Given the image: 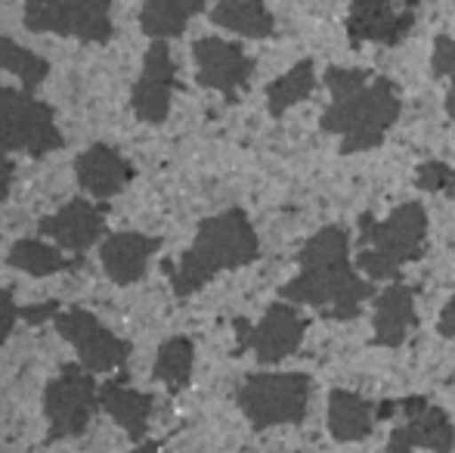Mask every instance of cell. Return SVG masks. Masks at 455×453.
Here are the masks:
<instances>
[{
  "mask_svg": "<svg viewBox=\"0 0 455 453\" xmlns=\"http://www.w3.org/2000/svg\"><path fill=\"white\" fill-rule=\"evenodd\" d=\"M300 273L279 289L282 302L310 304L325 320H354L375 286L356 277L350 264V233L338 224L323 227L298 255Z\"/></svg>",
  "mask_w": 455,
  "mask_h": 453,
  "instance_id": "1",
  "label": "cell"
},
{
  "mask_svg": "<svg viewBox=\"0 0 455 453\" xmlns=\"http://www.w3.org/2000/svg\"><path fill=\"white\" fill-rule=\"evenodd\" d=\"M260 255V242L242 208H229L198 224L196 242L183 252L180 264L171 267V283L180 298L198 292L223 271L251 264Z\"/></svg>",
  "mask_w": 455,
  "mask_h": 453,
  "instance_id": "2",
  "label": "cell"
},
{
  "mask_svg": "<svg viewBox=\"0 0 455 453\" xmlns=\"http://www.w3.org/2000/svg\"><path fill=\"white\" fill-rule=\"evenodd\" d=\"M427 246V212L421 202H403L390 218L375 221L365 212L360 218L356 264L369 279H396L400 271L425 255Z\"/></svg>",
  "mask_w": 455,
  "mask_h": 453,
  "instance_id": "3",
  "label": "cell"
},
{
  "mask_svg": "<svg viewBox=\"0 0 455 453\" xmlns=\"http://www.w3.org/2000/svg\"><path fill=\"white\" fill-rule=\"evenodd\" d=\"M400 97L390 78L369 81L354 97L331 100L323 115V131L341 137V152H369L400 118Z\"/></svg>",
  "mask_w": 455,
  "mask_h": 453,
  "instance_id": "4",
  "label": "cell"
},
{
  "mask_svg": "<svg viewBox=\"0 0 455 453\" xmlns=\"http://www.w3.org/2000/svg\"><path fill=\"white\" fill-rule=\"evenodd\" d=\"M310 392L313 382L304 373H254L239 385L235 404L254 432H267L273 425L304 423Z\"/></svg>",
  "mask_w": 455,
  "mask_h": 453,
  "instance_id": "5",
  "label": "cell"
},
{
  "mask_svg": "<svg viewBox=\"0 0 455 453\" xmlns=\"http://www.w3.org/2000/svg\"><path fill=\"white\" fill-rule=\"evenodd\" d=\"M60 146L62 133L47 103L31 97V91L0 87V152H28L41 158Z\"/></svg>",
  "mask_w": 455,
  "mask_h": 453,
  "instance_id": "6",
  "label": "cell"
},
{
  "mask_svg": "<svg viewBox=\"0 0 455 453\" xmlns=\"http://www.w3.org/2000/svg\"><path fill=\"white\" fill-rule=\"evenodd\" d=\"M100 407L93 373L84 363H68L60 369L53 382L44 392V413L50 423V438H75L91 425L93 410Z\"/></svg>",
  "mask_w": 455,
  "mask_h": 453,
  "instance_id": "7",
  "label": "cell"
},
{
  "mask_svg": "<svg viewBox=\"0 0 455 453\" xmlns=\"http://www.w3.org/2000/svg\"><path fill=\"white\" fill-rule=\"evenodd\" d=\"M108 6L112 0H25V25L31 31L106 44L112 37Z\"/></svg>",
  "mask_w": 455,
  "mask_h": 453,
  "instance_id": "8",
  "label": "cell"
},
{
  "mask_svg": "<svg viewBox=\"0 0 455 453\" xmlns=\"http://www.w3.org/2000/svg\"><path fill=\"white\" fill-rule=\"evenodd\" d=\"M394 417H400V423L390 432L387 453H452L455 429L443 407L431 404L427 398H403L394 400Z\"/></svg>",
  "mask_w": 455,
  "mask_h": 453,
  "instance_id": "9",
  "label": "cell"
},
{
  "mask_svg": "<svg viewBox=\"0 0 455 453\" xmlns=\"http://www.w3.org/2000/svg\"><path fill=\"white\" fill-rule=\"evenodd\" d=\"M56 329L66 342H72V348L78 351L81 363L91 373H108L115 367H124L131 357V344L118 339L115 333H108L100 320L84 308H68L60 311L53 317Z\"/></svg>",
  "mask_w": 455,
  "mask_h": 453,
  "instance_id": "10",
  "label": "cell"
},
{
  "mask_svg": "<svg viewBox=\"0 0 455 453\" xmlns=\"http://www.w3.org/2000/svg\"><path fill=\"white\" fill-rule=\"evenodd\" d=\"M235 329H239V344L251 348L260 363H279L300 348L307 320L298 314V308H291V302H275L267 308L258 327H251L248 320H235Z\"/></svg>",
  "mask_w": 455,
  "mask_h": 453,
  "instance_id": "11",
  "label": "cell"
},
{
  "mask_svg": "<svg viewBox=\"0 0 455 453\" xmlns=\"http://www.w3.org/2000/svg\"><path fill=\"white\" fill-rule=\"evenodd\" d=\"M192 56L198 66V85L208 91H220L227 100L239 97V91H245L254 75V60L233 41L202 37L192 44Z\"/></svg>",
  "mask_w": 455,
  "mask_h": 453,
  "instance_id": "12",
  "label": "cell"
},
{
  "mask_svg": "<svg viewBox=\"0 0 455 453\" xmlns=\"http://www.w3.org/2000/svg\"><path fill=\"white\" fill-rule=\"evenodd\" d=\"M177 87V69L171 60V50L164 41H156L146 53V66L140 81L133 85L131 106L140 121L146 125H162L171 112V93Z\"/></svg>",
  "mask_w": 455,
  "mask_h": 453,
  "instance_id": "13",
  "label": "cell"
},
{
  "mask_svg": "<svg viewBox=\"0 0 455 453\" xmlns=\"http://www.w3.org/2000/svg\"><path fill=\"white\" fill-rule=\"evenodd\" d=\"M162 248L158 236L133 233V230H121L112 233L100 248L102 271L108 273V279L118 286L140 283L149 271V258Z\"/></svg>",
  "mask_w": 455,
  "mask_h": 453,
  "instance_id": "14",
  "label": "cell"
},
{
  "mask_svg": "<svg viewBox=\"0 0 455 453\" xmlns=\"http://www.w3.org/2000/svg\"><path fill=\"white\" fill-rule=\"evenodd\" d=\"M412 10L396 12L394 0H354L347 19V35L354 44L378 41V44H400L412 31Z\"/></svg>",
  "mask_w": 455,
  "mask_h": 453,
  "instance_id": "15",
  "label": "cell"
},
{
  "mask_svg": "<svg viewBox=\"0 0 455 453\" xmlns=\"http://www.w3.org/2000/svg\"><path fill=\"white\" fill-rule=\"evenodd\" d=\"M37 230H41L44 236H50V239H56L62 248H68V252H87V248H91L96 239H102V233H106V218H102V212L93 202L72 199L56 214L44 218L41 224H37Z\"/></svg>",
  "mask_w": 455,
  "mask_h": 453,
  "instance_id": "16",
  "label": "cell"
},
{
  "mask_svg": "<svg viewBox=\"0 0 455 453\" xmlns=\"http://www.w3.org/2000/svg\"><path fill=\"white\" fill-rule=\"evenodd\" d=\"M78 183L93 196V199H112L131 183L133 168L121 152H115L106 143H93L87 152H81L75 162Z\"/></svg>",
  "mask_w": 455,
  "mask_h": 453,
  "instance_id": "17",
  "label": "cell"
},
{
  "mask_svg": "<svg viewBox=\"0 0 455 453\" xmlns=\"http://www.w3.org/2000/svg\"><path fill=\"white\" fill-rule=\"evenodd\" d=\"M419 327L415 314V289L406 283H390L375 298V342L381 348H396Z\"/></svg>",
  "mask_w": 455,
  "mask_h": 453,
  "instance_id": "18",
  "label": "cell"
},
{
  "mask_svg": "<svg viewBox=\"0 0 455 453\" xmlns=\"http://www.w3.org/2000/svg\"><path fill=\"white\" fill-rule=\"evenodd\" d=\"M156 398L143 394L137 388H127L124 382H106L100 388V407L133 438V441H143L146 432H149V417Z\"/></svg>",
  "mask_w": 455,
  "mask_h": 453,
  "instance_id": "19",
  "label": "cell"
},
{
  "mask_svg": "<svg viewBox=\"0 0 455 453\" xmlns=\"http://www.w3.org/2000/svg\"><path fill=\"white\" fill-rule=\"evenodd\" d=\"M375 419V404L363 394H354L347 388H335L329 394V432L335 441H363L371 435Z\"/></svg>",
  "mask_w": 455,
  "mask_h": 453,
  "instance_id": "20",
  "label": "cell"
},
{
  "mask_svg": "<svg viewBox=\"0 0 455 453\" xmlns=\"http://www.w3.org/2000/svg\"><path fill=\"white\" fill-rule=\"evenodd\" d=\"M211 22L242 37H270L275 28L264 0H217Z\"/></svg>",
  "mask_w": 455,
  "mask_h": 453,
  "instance_id": "21",
  "label": "cell"
},
{
  "mask_svg": "<svg viewBox=\"0 0 455 453\" xmlns=\"http://www.w3.org/2000/svg\"><path fill=\"white\" fill-rule=\"evenodd\" d=\"M204 10V0H146L140 12V28L156 41H168L186 31L189 19Z\"/></svg>",
  "mask_w": 455,
  "mask_h": 453,
  "instance_id": "22",
  "label": "cell"
},
{
  "mask_svg": "<svg viewBox=\"0 0 455 453\" xmlns=\"http://www.w3.org/2000/svg\"><path fill=\"white\" fill-rule=\"evenodd\" d=\"M192 363H196V344L186 339V336H174V339H168L158 348L152 376L158 382H164L168 392H183L189 385Z\"/></svg>",
  "mask_w": 455,
  "mask_h": 453,
  "instance_id": "23",
  "label": "cell"
},
{
  "mask_svg": "<svg viewBox=\"0 0 455 453\" xmlns=\"http://www.w3.org/2000/svg\"><path fill=\"white\" fill-rule=\"evenodd\" d=\"M313 87H316V66H313V60H300L291 72H285L267 87V106L273 115H282L310 97Z\"/></svg>",
  "mask_w": 455,
  "mask_h": 453,
  "instance_id": "24",
  "label": "cell"
},
{
  "mask_svg": "<svg viewBox=\"0 0 455 453\" xmlns=\"http://www.w3.org/2000/svg\"><path fill=\"white\" fill-rule=\"evenodd\" d=\"M6 261H10V267L31 273V277H50V273H60V271H66V267L81 264V261L62 258L60 248L47 246V242H41V239H19L16 246L10 248Z\"/></svg>",
  "mask_w": 455,
  "mask_h": 453,
  "instance_id": "25",
  "label": "cell"
},
{
  "mask_svg": "<svg viewBox=\"0 0 455 453\" xmlns=\"http://www.w3.org/2000/svg\"><path fill=\"white\" fill-rule=\"evenodd\" d=\"M0 69L16 75V78L22 81L25 91H35V87L44 85V78L50 75L47 60H41V56L31 53V50L19 47V44L10 41V37H0Z\"/></svg>",
  "mask_w": 455,
  "mask_h": 453,
  "instance_id": "26",
  "label": "cell"
},
{
  "mask_svg": "<svg viewBox=\"0 0 455 453\" xmlns=\"http://www.w3.org/2000/svg\"><path fill=\"white\" fill-rule=\"evenodd\" d=\"M325 85L331 91V100H344V97H354L356 91H363L369 85V72L365 69H329L325 72Z\"/></svg>",
  "mask_w": 455,
  "mask_h": 453,
  "instance_id": "27",
  "label": "cell"
},
{
  "mask_svg": "<svg viewBox=\"0 0 455 453\" xmlns=\"http://www.w3.org/2000/svg\"><path fill=\"white\" fill-rule=\"evenodd\" d=\"M452 177H455V171L446 162H440V158H427V162H421L419 171H415V183H419L425 193H440V190H450Z\"/></svg>",
  "mask_w": 455,
  "mask_h": 453,
  "instance_id": "28",
  "label": "cell"
},
{
  "mask_svg": "<svg viewBox=\"0 0 455 453\" xmlns=\"http://www.w3.org/2000/svg\"><path fill=\"white\" fill-rule=\"evenodd\" d=\"M431 66H434V75H455V41L452 37H437V44H434V60H431Z\"/></svg>",
  "mask_w": 455,
  "mask_h": 453,
  "instance_id": "29",
  "label": "cell"
},
{
  "mask_svg": "<svg viewBox=\"0 0 455 453\" xmlns=\"http://www.w3.org/2000/svg\"><path fill=\"white\" fill-rule=\"evenodd\" d=\"M19 320V308L16 302H12V295L6 289H0V344L10 339L12 327H16Z\"/></svg>",
  "mask_w": 455,
  "mask_h": 453,
  "instance_id": "30",
  "label": "cell"
},
{
  "mask_svg": "<svg viewBox=\"0 0 455 453\" xmlns=\"http://www.w3.org/2000/svg\"><path fill=\"white\" fill-rule=\"evenodd\" d=\"M60 304L56 302H47V304H31V308H19V317L22 320H28V323H44V320H50V317H56L60 314Z\"/></svg>",
  "mask_w": 455,
  "mask_h": 453,
  "instance_id": "31",
  "label": "cell"
},
{
  "mask_svg": "<svg viewBox=\"0 0 455 453\" xmlns=\"http://www.w3.org/2000/svg\"><path fill=\"white\" fill-rule=\"evenodd\" d=\"M437 329H440V336H446V339H455V295L446 302L443 314H440V320H437Z\"/></svg>",
  "mask_w": 455,
  "mask_h": 453,
  "instance_id": "32",
  "label": "cell"
},
{
  "mask_svg": "<svg viewBox=\"0 0 455 453\" xmlns=\"http://www.w3.org/2000/svg\"><path fill=\"white\" fill-rule=\"evenodd\" d=\"M12 174H16V165H12L10 158L0 156V202H6V196H10Z\"/></svg>",
  "mask_w": 455,
  "mask_h": 453,
  "instance_id": "33",
  "label": "cell"
},
{
  "mask_svg": "<svg viewBox=\"0 0 455 453\" xmlns=\"http://www.w3.org/2000/svg\"><path fill=\"white\" fill-rule=\"evenodd\" d=\"M446 112L455 121V75H452V87H450V97H446Z\"/></svg>",
  "mask_w": 455,
  "mask_h": 453,
  "instance_id": "34",
  "label": "cell"
},
{
  "mask_svg": "<svg viewBox=\"0 0 455 453\" xmlns=\"http://www.w3.org/2000/svg\"><path fill=\"white\" fill-rule=\"evenodd\" d=\"M133 453H162V450H158V444H140Z\"/></svg>",
  "mask_w": 455,
  "mask_h": 453,
  "instance_id": "35",
  "label": "cell"
},
{
  "mask_svg": "<svg viewBox=\"0 0 455 453\" xmlns=\"http://www.w3.org/2000/svg\"><path fill=\"white\" fill-rule=\"evenodd\" d=\"M403 4H406V6H415V4H419V0H403Z\"/></svg>",
  "mask_w": 455,
  "mask_h": 453,
  "instance_id": "36",
  "label": "cell"
},
{
  "mask_svg": "<svg viewBox=\"0 0 455 453\" xmlns=\"http://www.w3.org/2000/svg\"><path fill=\"white\" fill-rule=\"evenodd\" d=\"M450 190H452V193H455V177H452V187H450Z\"/></svg>",
  "mask_w": 455,
  "mask_h": 453,
  "instance_id": "37",
  "label": "cell"
}]
</instances>
